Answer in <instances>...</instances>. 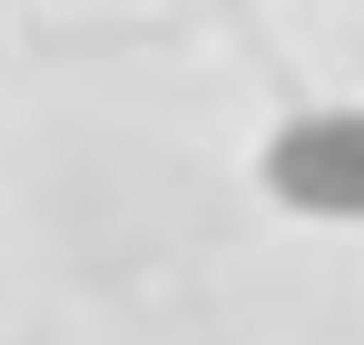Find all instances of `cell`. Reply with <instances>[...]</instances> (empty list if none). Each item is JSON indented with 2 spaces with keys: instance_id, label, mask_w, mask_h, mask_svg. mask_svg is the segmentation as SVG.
Instances as JSON below:
<instances>
[{
  "instance_id": "6da1fadb",
  "label": "cell",
  "mask_w": 364,
  "mask_h": 345,
  "mask_svg": "<svg viewBox=\"0 0 364 345\" xmlns=\"http://www.w3.org/2000/svg\"><path fill=\"white\" fill-rule=\"evenodd\" d=\"M266 187L296 207V217H335L355 227L364 217V109H296L276 138H266Z\"/></svg>"
}]
</instances>
